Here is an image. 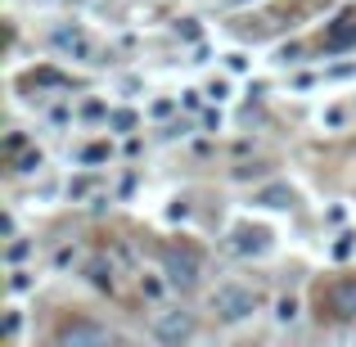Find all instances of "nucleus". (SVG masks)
Returning <instances> with one entry per match:
<instances>
[{
    "mask_svg": "<svg viewBox=\"0 0 356 347\" xmlns=\"http://www.w3.org/2000/svg\"><path fill=\"white\" fill-rule=\"evenodd\" d=\"M230 248L243 252V257H261V252L270 248V230H261V226H235V239H230Z\"/></svg>",
    "mask_w": 356,
    "mask_h": 347,
    "instance_id": "obj_6",
    "label": "nucleus"
},
{
    "mask_svg": "<svg viewBox=\"0 0 356 347\" xmlns=\"http://www.w3.org/2000/svg\"><path fill=\"white\" fill-rule=\"evenodd\" d=\"M50 45L63 54V59H81V63L95 59V41H90V32H86V27H77V23H59L50 32Z\"/></svg>",
    "mask_w": 356,
    "mask_h": 347,
    "instance_id": "obj_3",
    "label": "nucleus"
},
{
    "mask_svg": "<svg viewBox=\"0 0 356 347\" xmlns=\"http://www.w3.org/2000/svg\"><path fill=\"white\" fill-rule=\"evenodd\" d=\"M59 347H104V343H118V334L108 325H95V321H72L54 334Z\"/></svg>",
    "mask_w": 356,
    "mask_h": 347,
    "instance_id": "obj_5",
    "label": "nucleus"
},
{
    "mask_svg": "<svg viewBox=\"0 0 356 347\" xmlns=\"http://www.w3.org/2000/svg\"><path fill=\"white\" fill-rule=\"evenodd\" d=\"M208 302H212V316H217L221 325H243V321H252V312L261 307V293L248 289V284H217Z\"/></svg>",
    "mask_w": 356,
    "mask_h": 347,
    "instance_id": "obj_1",
    "label": "nucleus"
},
{
    "mask_svg": "<svg viewBox=\"0 0 356 347\" xmlns=\"http://www.w3.org/2000/svg\"><path fill=\"white\" fill-rule=\"evenodd\" d=\"M99 158H108V149H104V145H90V149H81V163H99Z\"/></svg>",
    "mask_w": 356,
    "mask_h": 347,
    "instance_id": "obj_10",
    "label": "nucleus"
},
{
    "mask_svg": "<svg viewBox=\"0 0 356 347\" xmlns=\"http://www.w3.org/2000/svg\"><path fill=\"white\" fill-rule=\"evenodd\" d=\"M163 275H167V284L181 289V293L194 289V284H199V252H194V248H167Z\"/></svg>",
    "mask_w": 356,
    "mask_h": 347,
    "instance_id": "obj_4",
    "label": "nucleus"
},
{
    "mask_svg": "<svg viewBox=\"0 0 356 347\" xmlns=\"http://www.w3.org/2000/svg\"><path fill=\"white\" fill-rule=\"evenodd\" d=\"M257 203L261 208H293V190L289 185H270V190L257 194Z\"/></svg>",
    "mask_w": 356,
    "mask_h": 347,
    "instance_id": "obj_8",
    "label": "nucleus"
},
{
    "mask_svg": "<svg viewBox=\"0 0 356 347\" xmlns=\"http://www.w3.org/2000/svg\"><path fill=\"white\" fill-rule=\"evenodd\" d=\"M18 325H23V321H18V312H9V316H5V339H14Z\"/></svg>",
    "mask_w": 356,
    "mask_h": 347,
    "instance_id": "obj_11",
    "label": "nucleus"
},
{
    "mask_svg": "<svg viewBox=\"0 0 356 347\" xmlns=\"http://www.w3.org/2000/svg\"><path fill=\"white\" fill-rule=\"evenodd\" d=\"M330 307L343 321H356V280H339V284L330 289Z\"/></svg>",
    "mask_w": 356,
    "mask_h": 347,
    "instance_id": "obj_7",
    "label": "nucleus"
},
{
    "mask_svg": "<svg viewBox=\"0 0 356 347\" xmlns=\"http://www.w3.org/2000/svg\"><path fill=\"white\" fill-rule=\"evenodd\" d=\"M149 334H154V343L181 347V343L194 339V316L190 312H158L154 321H149Z\"/></svg>",
    "mask_w": 356,
    "mask_h": 347,
    "instance_id": "obj_2",
    "label": "nucleus"
},
{
    "mask_svg": "<svg viewBox=\"0 0 356 347\" xmlns=\"http://www.w3.org/2000/svg\"><path fill=\"white\" fill-rule=\"evenodd\" d=\"M217 5H226V9H235V5H252V0H217Z\"/></svg>",
    "mask_w": 356,
    "mask_h": 347,
    "instance_id": "obj_12",
    "label": "nucleus"
},
{
    "mask_svg": "<svg viewBox=\"0 0 356 347\" xmlns=\"http://www.w3.org/2000/svg\"><path fill=\"white\" fill-rule=\"evenodd\" d=\"M275 321L280 325H293L298 321V298H280V302H275Z\"/></svg>",
    "mask_w": 356,
    "mask_h": 347,
    "instance_id": "obj_9",
    "label": "nucleus"
}]
</instances>
